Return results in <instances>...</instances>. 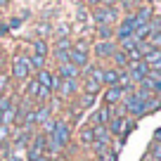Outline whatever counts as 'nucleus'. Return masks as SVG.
Segmentation results:
<instances>
[{"label":"nucleus","mask_w":161,"mask_h":161,"mask_svg":"<svg viewBox=\"0 0 161 161\" xmlns=\"http://www.w3.org/2000/svg\"><path fill=\"white\" fill-rule=\"evenodd\" d=\"M92 135H95V149L100 152V156H102V152L107 149V145H109V140H111V133H109V128L107 126H95L92 128Z\"/></svg>","instance_id":"obj_1"},{"label":"nucleus","mask_w":161,"mask_h":161,"mask_svg":"<svg viewBox=\"0 0 161 161\" xmlns=\"http://www.w3.org/2000/svg\"><path fill=\"white\" fill-rule=\"evenodd\" d=\"M92 19H95L100 26H111V24H116L119 14H116V10H114V7H100V10H95Z\"/></svg>","instance_id":"obj_2"},{"label":"nucleus","mask_w":161,"mask_h":161,"mask_svg":"<svg viewBox=\"0 0 161 161\" xmlns=\"http://www.w3.org/2000/svg\"><path fill=\"white\" fill-rule=\"evenodd\" d=\"M126 109L130 111L133 116H142V114L147 111V102L142 100L137 92H133V95H128V97H126Z\"/></svg>","instance_id":"obj_3"},{"label":"nucleus","mask_w":161,"mask_h":161,"mask_svg":"<svg viewBox=\"0 0 161 161\" xmlns=\"http://www.w3.org/2000/svg\"><path fill=\"white\" fill-rule=\"evenodd\" d=\"M128 76H130V80H137V83H142V80L149 76V66L145 64V62H130L128 64Z\"/></svg>","instance_id":"obj_4"},{"label":"nucleus","mask_w":161,"mask_h":161,"mask_svg":"<svg viewBox=\"0 0 161 161\" xmlns=\"http://www.w3.org/2000/svg\"><path fill=\"white\" fill-rule=\"evenodd\" d=\"M135 29H137V21H135V17H126V19L119 24V31H116V36H119L121 40H126V38H133V33H135Z\"/></svg>","instance_id":"obj_5"},{"label":"nucleus","mask_w":161,"mask_h":161,"mask_svg":"<svg viewBox=\"0 0 161 161\" xmlns=\"http://www.w3.org/2000/svg\"><path fill=\"white\" fill-rule=\"evenodd\" d=\"M45 147H47V135H36L33 145H31V149H29V161L43 156L45 154Z\"/></svg>","instance_id":"obj_6"},{"label":"nucleus","mask_w":161,"mask_h":161,"mask_svg":"<svg viewBox=\"0 0 161 161\" xmlns=\"http://www.w3.org/2000/svg\"><path fill=\"white\" fill-rule=\"evenodd\" d=\"M38 86L40 88H47V90H55L57 88V83H59V78H57L52 71H47V69H43V71H38Z\"/></svg>","instance_id":"obj_7"},{"label":"nucleus","mask_w":161,"mask_h":161,"mask_svg":"<svg viewBox=\"0 0 161 161\" xmlns=\"http://www.w3.org/2000/svg\"><path fill=\"white\" fill-rule=\"evenodd\" d=\"M142 90L147 92H161V74H149L142 80Z\"/></svg>","instance_id":"obj_8"},{"label":"nucleus","mask_w":161,"mask_h":161,"mask_svg":"<svg viewBox=\"0 0 161 161\" xmlns=\"http://www.w3.org/2000/svg\"><path fill=\"white\" fill-rule=\"evenodd\" d=\"M142 62H145L149 69H154V74H161V50H152L149 55L142 57Z\"/></svg>","instance_id":"obj_9"},{"label":"nucleus","mask_w":161,"mask_h":161,"mask_svg":"<svg viewBox=\"0 0 161 161\" xmlns=\"http://www.w3.org/2000/svg\"><path fill=\"white\" fill-rule=\"evenodd\" d=\"M114 52H116L114 40H100L95 45V55L97 57H114Z\"/></svg>","instance_id":"obj_10"},{"label":"nucleus","mask_w":161,"mask_h":161,"mask_svg":"<svg viewBox=\"0 0 161 161\" xmlns=\"http://www.w3.org/2000/svg\"><path fill=\"white\" fill-rule=\"evenodd\" d=\"M12 71H14V78H26V76L31 74L29 59H26V57H17V59H14V66H12Z\"/></svg>","instance_id":"obj_11"},{"label":"nucleus","mask_w":161,"mask_h":161,"mask_svg":"<svg viewBox=\"0 0 161 161\" xmlns=\"http://www.w3.org/2000/svg\"><path fill=\"white\" fill-rule=\"evenodd\" d=\"M69 52H71V45H69V40L66 38H59V43H57V47H55V57H57V62H69Z\"/></svg>","instance_id":"obj_12"},{"label":"nucleus","mask_w":161,"mask_h":161,"mask_svg":"<svg viewBox=\"0 0 161 161\" xmlns=\"http://www.w3.org/2000/svg\"><path fill=\"white\" fill-rule=\"evenodd\" d=\"M59 76H62V80H76L78 78V69H76L71 62H62L59 64Z\"/></svg>","instance_id":"obj_13"},{"label":"nucleus","mask_w":161,"mask_h":161,"mask_svg":"<svg viewBox=\"0 0 161 161\" xmlns=\"http://www.w3.org/2000/svg\"><path fill=\"white\" fill-rule=\"evenodd\" d=\"M57 90H59L62 97H71L76 90H78V86H76V80H62V78H59V83H57Z\"/></svg>","instance_id":"obj_14"},{"label":"nucleus","mask_w":161,"mask_h":161,"mask_svg":"<svg viewBox=\"0 0 161 161\" xmlns=\"http://www.w3.org/2000/svg\"><path fill=\"white\" fill-rule=\"evenodd\" d=\"M135 21H137V26H142V24H149V19L154 17V12H152V7L147 5V7H140V10L135 12Z\"/></svg>","instance_id":"obj_15"},{"label":"nucleus","mask_w":161,"mask_h":161,"mask_svg":"<svg viewBox=\"0 0 161 161\" xmlns=\"http://www.w3.org/2000/svg\"><path fill=\"white\" fill-rule=\"evenodd\" d=\"M109 119H111V109L109 107H102V109H97L95 114H92V121H95L97 126H107Z\"/></svg>","instance_id":"obj_16"},{"label":"nucleus","mask_w":161,"mask_h":161,"mask_svg":"<svg viewBox=\"0 0 161 161\" xmlns=\"http://www.w3.org/2000/svg\"><path fill=\"white\" fill-rule=\"evenodd\" d=\"M69 62L78 69V66H88V55L86 52H78V50H71L69 52Z\"/></svg>","instance_id":"obj_17"},{"label":"nucleus","mask_w":161,"mask_h":161,"mask_svg":"<svg viewBox=\"0 0 161 161\" xmlns=\"http://www.w3.org/2000/svg\"><path fill=\"white\" fill-rule=\"evenodd\" d=\"M119 80H121V74H119V71H114V69H107L104 76H102V83H107L109 88L119 86Z\"/></svg>","instance_id":"obj_18"},{"label":"nucleus","mask_w":161,"mask_h":161,"mask_svg":"<svg viewBox=\"0 0 161 161\" xmlns=\"http://www.w3.org/2000/svg\"><path fill=\"white\" fill-rule=\"evenodd\" d=\"M121 95H123V88H121V86H114V88H109V90L104 92V100H107V104H114V102L121 100Z\"/></svg>","instance_id":"obj_19"},{"label":"nucleus","mask_w":161,"mask_h":161,"mask_svg":"<svg viewBox=\"0 0 161 161\" xmlns=\"http://www.w3.org/2000/svg\"><path fill=\"white\" fill-rule=\"evenodd\" d=\"M33 114H36V123H47L50 116H52V107L45 104V107H40L38 111H33Z\"/></svg>","instance_id":"obj_20"},{"label":"nucleus","mask_w":161,"mask_h":161,"mask_svg":"<svg viewBox=\"0 0 161 161\" xmlns=\"http://www.w3.org/2000/svg\"><path fill=\"white\" fill-rule=\"evenodd\" d=\"M0 119H3V126H12V121H17V107L10 104L3 114H0Z\"/></svg>","instance_id":"obj_21"},{"label":"nucleus","mask_w":161,"mask_h":161,"mask_svg":"<svg viewBox=\"0 0 161 161\" xmlns=\"http://www.w3.org/2000/svg\"><path fill=\"white\" fill-rule=\"evenodd\" d=\"M123 123H126V119H123V116H114V119H111V126H109V133L121 135V133H123Z\"/></svg>","instance_id":"obj_22"},{"label":"nucleus","mask_w":161,"mask_h":161,"mask_svg":"<svg viewBox=\"0 0 161 161\" xmlns=\"http://www.w3.org/2000/svg\"><path fill=\"white\" fill-rule=\"evenodd\" d=\"M29 128H21L19 133H17V137H14V147H24L26 142H29Z\"/></svg>","instance_id":"obj_23"},{"label":"nucleus","mask_w":161,"mask_h":161,"mask_svg":"<svg viewBox=\"0 0 161 161\" xmlns=\"http://www.w3.org/2000/svg\"><path fill=\"white\" fill-rule=\"evenodd\" d=\"M29 69H38V71H43V69H45V57L33 55V57L29 59Z\"/></svg>","instance_id":"obj_24"},{"label":"nucleus","mask_w":161,"mask_h":161,"mask_svg":"<svg viewBox=\"0 0 161 161\" xmlns=\"http://www.w3.org/2000/svg\"><path fill=\"white\" fill-rule=\"evenodd\" d=\"M111 59L116 62V66H128V55H126V52H123V50H116Z\"/></svg>","instance_id":"obj_25"},{"label":"nucleus","mask_w":161,"mask_h":161,"mask_svg":"<svg viewBox=\"0 0 161 161\" xmlns=\"http://www.w3.org/2000/svg\"><path fill=\"white\" fill-rule=\"evenodd\" d=\"M80 142H83V145H92V142H95L92 128H83V130H80Z\"/></svg>","instance_id":"obj_26"},{"label":"nucleus","mask_w":161,"mask_h":161,"mask_svg":"<svg viewBox=\"0 0 161 161\" xmlns=\"http://www.w3.org/2000/svg\"><path fill=\"white\" fill-rule=\"evenodd\" d=\"M149 161H161V145H159V142H152V147H149Z\"/></svg>","instance_id":"obj_27"},{"label":"nucleus","mask_w":161,"mask_h":161,"mask_svg":"<svg viewBox=\"0 0 161 161\" xmlns=\"http://www.w3.org/2000/svg\"><path fill=\"white\" fill-rule=\"evenodd\" d=\"M100 90V83L95 78H86V95H95Z\"/></svg>","instance_id":"obj_28"},{"label":"nucleus","mask_w":161,"mask_h":161,"mask_svg":"<svg viewBox=\"0 0 161 161\" xmlns=\"http://www.w3.org/2000/svg\"><path fill=\"white\" fill-rule=\"evenodd\" d=\"M33 50H36V55H38V57H45L47 55V43H45V40H36Z\"/></svg>","instance_id":"obj_29"},{"label":"nucleus","mask_w":161,"mask_h":161,"mask_svg":"<svg viewBox=\"0 0 161 161\" xmlns=\"http://www.w3.org/2000/svg\"><path fill=\"white\" fill-rule=\"evenodd\" d=\"M38 90H40V86H38V80H31V83H29V88H26V97H29V100H33V97L36 95H38Z\"/></svg>","instance_id":"obj_30"},{"label":"nucleus","mask_w":161,"mask_h":161,"mask_svg":"<svg viewBox=\"0 0 161 161\" xmlns=\"http://www.w3.org/2000/svg\"><path fill=\"white\" fill-rule=\"evenodd\" d=\"M121 47H123V52H130L137 47V40L135 38H126V40H121Z\"/></svg>","instance_id":"obj_31"},{"label":"nucleus","mask_w":161,"mask_h":161,"mask_svg":"<svg viewBox=\"0 0 161 161\" xmlns=\"http://www.w3.org/2000/svg\"><path fill=\"white\" fill-rule=\"evenodd\" d=\"M149 31L152 33H161V17H152L149 19Z\"/></svg>","instance_id":"obj_32"},{"label":"nucleus","mask_w":161,"mask_h":161,"mask_svg":"<svg viewBox=\"0 0 161 161\" xmlns=\"http://www.w3.org/2000/svg\"><path fill=\"white\" fill-rule=\"evenodd\" d=\"M50 95H52V90H47V88H40V90H38V95H36V100L47 102V100H50Z\"/></svg>","instance_id":"obj_33"},{"label":"nucleus","mask_w":161,"mask_h":161,"mask_svg":"<svg viewBox=\"0 0 161 161\" xmlns=\"http://www.w3.org/2000/svg\"><path fill=\"white\" fill-rule=\"evenodd\" d=\"M149 45L154 47V50H161V33H152V38H149Z\"/></svg>","instance_id":"obj_34"},{"label":"nucleus","mask_w":161,"mask_h":161,"mask_svg":"<svg viewBox=\"0 0 161 161\" xmlns=\"http://www.w3.org/2000/svg\"><path fill=\"white\" fill-rule=\"evenodd\" d=\"M100 38L102 40H109L111 38V26H100Z\"/></svg>","instance_id":"obj_35"},{"label":"nucleus","mask_w":161,"mask_h":161,"mask_svg":"<svg viewBox=\"0 0 161 161\" xmlns=\"http://www.w3.org/2000/svg\"><path fill=\"white\" fill-rule=\"evenodd\" d=\"M88 47H90V45H88V40H78L74 50H78V52H86V55H88Z\"/></svg>","instance_id":"obj_36"},{"label":"nucleus","mask_w":161,"mask_h":161,"mask_svg":"<svg viewBox=\"0 0 161 161\" xmlns=\"http://www.w3.org/2000/svg\"><path fill=\"white\" fill-rule=\"evenodd\" d=\"M7 133H10V126H0V142H7Z\"/></svg>","instance_id":"obj_37"},{"label":"nucleus","mask_w":161,"mask_h":161,"mask_svg":"<svg viewBox=\"0 0 161 161\" xmlns=\"http://www.w3.org/2000/svg\"><path fill=\"white\" fill-rule=\"evenodd\" d=\"M92 102H95V97H92V95H86L83 100H80V107H83V109H86V107H92Z\"/></svg>","instance_id":"obj_38"},{"label":"nucleus","mask_w":161,"mask_h":161,"mask_svg":"<svg viewBox=\"0 0 161 161\" xmlns=\"http://www.w3.org/2000/svg\"><path fill=\"white\" fill-rule=\"evenodd\" d=\"M7 161H21V156L19 154H10V156H7Z\"/></svg>","instance_id":"obj_39"},{"label":"nucleus","mask_w":161,"mask_h":161,"mask_svg":"<svg viewBox=\"0 0 161 161\" xmlns=\"http://www.w3.org/2000/svg\"><path fill=\"white\" fill-rule=\"evenodd\" d=\"M154 142H159V145H161V128L154 133Z\"/></svg>","instance_id":"obj_40"},{"label":"nucleus","mask_w":161,"mask_h":161,"mask_svg":"<svg viewBox=\"0 0 161 161\" xmlns=\"http://www.w3.org/2000/svg\"><path fill=\"white\" fill-rule=\"evenodd\" d=\"M5 86H7V78L3 76V78H0V92H3V88H5Z\"/></svg>","instance_id":"obj_41"},{"label":"nucleus","mask_w":161,"mask_h":161,"mask_svg":"<svg viewBox=\"0 0 161 161\" xmlns=\"http://www.w3.org/2000/svg\"><path fill=\"white\" fill-rule=\"evenodd\" d=\"M33 161H50V156H45V154H43V156H38V159H33Z\"/></svg>","instance_id":"obj_42"},{"label":"nucleus","mask_w":161,"mask_h":161,"mask_svg":"<svg viewBox=\"0 0 161 161\" xmlns=\"http://www.w3.org/2000/svg\"><path fill=\"white\" fill-rule=\"evenodd\" d=\"M88 5H97V3H102V0H86Z\"/></svg>","instance_id":"obj_43"},{"label":"nucleus","mask_w":161,"mask_h":161,"mask_svg":"<svg viewBox=\"0 0 161 161\" xmlns=\"http://www.w3.org/2000/svg\"><path fill=\"white\" fill-rule=\"evenodd\" d=\"M0 7H5V0H0Z\"/></svg>","instance_id":"obj_44"},{"label":"nucleus","mask_w":161,"mask_h":161,"mask_svg":"<svg viewBox=\"0 0 161 161\" xmlns=\"http://www.w3.org/2000/svg\"><path fill=\"white\" fill-rule=\"evenodd\" d=\"M0 126H3V119H0Z\"/></svg>","instance_id":"obj_45"},{"label":"nucleus","mask_w":161,"mask_h":161,"mask_svg":"<svg viewBox=\"0 0 161 161\" xmlns=\"http://www.w3.org/2000/svg\"><path fill=\"white\" fill-rule=\"evenodd\" d=\"M145 161H149V159H145Z\"/></svg>","instance_id":"obj_46"}]
</instances>
